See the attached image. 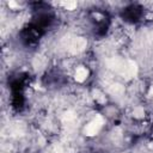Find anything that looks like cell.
Segmentation results:
<instances>
[{
  "label": "cell",
  "mask_w": 153,
  "mask_h": 153,
  "mask_svg": "<svg viewBox=\"0 0 153 153\" xmlns=\"http://www.w3.org/2000/svg\"><path fill=\"white\" fill-rule=\"evenodd\" d=\"M103 123H104L103 117H102V116H97L96 118H93V120L86 126V128H85V134L89 135V136L96 135V134L101 130Z\"/></svg>",
  "instance_id": "6da1fadb"
},
{
  "label": "cell",
  "mask_w": 153,
  "mask_h": 153,
  "mask_svg": "<svg viewBox=\"0 0 153 153\" xmlns=\"http://www.w3.org/2000/svg\"><path fill=\"white\" fill-rule=\"evenodd\" d=\"M149 95H151V96H153V86H152V88H151V90H149Z\"/></svg>",
  "instance_id": "9c48e42d"
},
{
  "label": "cell",
  "mask_w": 153,
  "mask_h": 153,
  "mask_svg": "<svg viewBox=\"0 0 153 153\" xmlns=\"http://www.w3.org/2000/svg\"><path fill=\"white\" fill-rule=\"evenodd\" d=\"M62 5H63L67 10H74L75 6H76V3H75V1H65V3H62Z\"/></svg>",
  "instance_id": "5b68a950"
},
{
  "label": "cell",
  "mask_w": 153,
  "mask_h": 153,
  "mask_svg": "<svg viewBox=\"0 0 153 153\" xmlns=\"http://www.w3.org/2000/svg\"><path fill=\"white\" fill-rule=\"evenodd\" d=\"M85 47H86V41L82 37H76L71 43V51L72 53H79V51L84 50Z\"/></svg>",
  "instance_id": "7a4b0ae2"
},
{
  "label": "cell",
  "mask_w": 153,
  "mask_h": 153,
  "mask_svg": "<svg viewBox=\"0 0 153 153\" xmlns=\"http://www.w3.org/2000/svg\"><path fill=\"white\" fill-rule=\"evenodd\" d=\"M134 115H135L136 117H141V116L143 115V109H142V108H136V109L134 110Z\"/></svg>",
  "instance_id": "52a82bcc"
},
{
  "label": "cell",
  "mask_w": 153,
  "mask_h": 153,
  "mask_svg": "<svg viewBox=\"0 0 153 153\" xmlns=\"http://www.w3.org/2000/svg\"><path fill=\"white\" fill-rule=\"evenodd\" d=\"M88 74H89V72H88V69H86L85 67L76 68V72H75V80L79 82V83L84 82V80L88 78Z\"/></svg>",
  "instance_id": "3957f363"
},
{
  "label": "cell",
  "mask_w": 153,
  "mask_h": 153,
  "mask_svg": "<svg viewBox=\"0 0 153 153\" xmlns=\"http://www.w3.org/2000/svg\"><path fill=\"white\" fill-rule=\"evenodd\" d=\"M93 95H95V98H96L97 101H99V102H104V101H105L104 96H103L99 91H95V92H93Z\"/></svg>",
  "instance_id": "8992f818"
},
{
  "label": "cell",
  "mask_w": 153,
  "mask_h": 153,
  "mask_svg": "<svg viewBox=\"0 0 153 153\" xmlns=\"http://www.w3.org/2000/svg\"><path fill=\"white\" fill-rule=\"evenodd\" d=\"M73 117H74V115H73V113H71V111H69V113H67V114H66V116H65V118H67V120H72Z\"/></svg>",
  "instance_id": "ba28073f"
},
{
  "label": "cell",
  "mask_w": 153,
  "mask_h": 153,
  "mask_svg": "<svg viewBox=\"0 0 153 153\" xmlns=\"http://www.w3.org/2000/svg\"><path fill=\"white\" fill-rule=\"evenodd\" d=\"M110 92L113 95H121L123 92V86H121L120 84H115L110 88Z\"/></svg>",
  "instance_id": "277c9868"
}]
</instances>
